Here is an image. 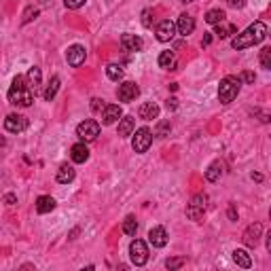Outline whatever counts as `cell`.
Returning a JSON list of instances; mask_svg holds the SVG:
<instances>
[{
    "mask_svg": "<svg viewBox=\"0 0 271 271\" xmlns=\"http://www.w3.org/2000/svg\"><path fill=\"white\" fill-rule=\"evenodd\" d=\"M265 36H267V24L265 22H255L231 41V47L242 51V49H248V47H255V45L263 43Z\"/></svg>",
    "mask_w": 271,
    "mask_h": 271,
    "instance_id": "1",
    "label": "cell"
},
{
    "mask_svg": "<svg viewBox=\"0 0 271 271\" xmlns=\"http://www.w3.org/2000/svg\"><path fill=\"white\" fill-rule=\"evenodd\" d=\"M34 96L36 94H34V89L30 87V83L26 81V77H15L13 79V85L9 89V102L13 106H24V108H28V106H32Z\"/></svg>",
    "mask_w": 271,
    "mask_h": 271,
    "instance_id": "2",
    "label": "cell"
},
{
    "mask_svg": "<svg viewBox=\"0 0 271 271\" xmlns=\"http://www.w3.org/2000/svg\"><path fill=\"white\" fill-rule=\"evenodd\" d=\"M240 89H242V81L238 77H225L219 85V100L221 104H231L240 96Z\"/></svg>",
    "mask_w": 271,
    "mask_h": 271,
    "instance_id": "3",
    "label": "cell"
},
{
    "mask_svg": "<svg viewBox=\"0 0 271 271\" xmlns=\"http://www.w3.org/2000/svg\"><path fill=\"white\" fill-rule=\"evenodd\" d=\"M151 144H153V132L149 130V128H140V130H136V134H134V138H132V149L136 151V153H147L149 149H151Z\"/></svg>",
    "mask_w": 271,
    "mask_h": 271,
    "instance_id": "4",
    "label": "cell"
},
{
    "mask_svg": "<svg viewBox=\"0 0 271 271\" xmlns=\"http://www.w3.org/2000/svg\"><path fill=\"white\" fill-rule=\"evenodd\" d=\"M206 206H208V197L206 195H195L191 197V202L187 206V216L191 221L200 223L204 219V212H206Z\"/></svg>",
    "mask_w": 271,
    "mask_h": 271,
    "instance_id": "5",
    "label": "cell"
},
{
    "mask_svg": "<svg viewBox=\"0 0 271 271\" xmlns=\"http://www.w3.org/2000/svg\"><path fill=\"white\" fill-rule=\"evenodd\" d=\"M77 136L83 140V142H92L100 136V123L94 121V119H85L83 123L77 125Z\"/></svg>",
    "mask_w": 271,
    "mask_h": 271,
    "instance_id": "6",
    "label": "cell"
},
{
    "mask_svg": "<svg viewBox=\"0 0 271 271\" xmlns=\"http://www.w3.org/2000/svg\"><path fill=\"white\" fill-rule=\"evenodd\" d=\"M130 259H132V263L136 267L147 265V261H149V248H147V244H144L142 240H134L130 244Z\"/></svg>",
    "mask_w": 271,
    "mask_h": 271,
    "instance_id": "7",
    "label": "cell"
},
{
    "mask_svg": "<svg viewBox=\"0 0 271 271\" xmlns=\"http://www.w3.org/2000/svg\"><path fill=\"white\" fill-rule=\"evenodd\" d=\"M85 58H87V49L83 45H72L68 47L66 51V62L72 66V68H79L85 64Z\"/></svg>",
    "mask_w": 271,
    "mask_h": 271,
    "instance_id": "8",
    "label": "cell"
},
{
    "mask_svg": "<svg viewBox=\"0 0 271 271\" xmlns=\"http://www.w3.org/2000/svg\"><path fill=\"white\" fill-rule=\"evenodd\" d=\"M5 130L9 134H22V132L28 130V119L24 115H15L13 113V115H9L5 119Z\"/></svg>",
    "mask_w": 271,
    "mask_h": 271,
    "instance_id": "9",
    "label": "cell"
},
{
    "mask_svg": "<svg viewBox=\"0 0 271 271\" xmlns=\"http://www.w3.org/2000/svg\"><path fill=\"white\" fill-rule=\"evenodd\" d=\"M117 96H119L121 102H134L140 96V87L136 83H132V81H125V83L119 85Z\"/></svg>",
    "mask_w": 271,
    "mask_h": 271,
    "instance_id": "10",
    "label": "cell"
},
{
    "mask_svg": "<svg viewBox=\"0 0 271 271\" xmlns=\"http://www.w3.org/2000/svg\"><path fill=\"white\" fill-rule=\"evenodd\" d=\"M176 36V24L170 22V20H164L159 26H157V41L161 43H170Z\"/></svg>",
    "mask_w": 271,
    "mask_h": 271,
    "instance_id": "11",
    "label": "cell"
},
{
    "mask_svg": "<svg viewBox=\"0 0 271 271\" xmlns=\"http://www.w3.org/2000/svg\"><path fill=\"white\" fill-rule=\"evenodd\" d=\"M261 233H263V225L261 223H255V225H250L246 231H244V244L248 248H257L259 240H261Z\"/></svg>",
    "mask_w": 271,
    "mask_h": 271,
    "instance_id": "12",
    "label": "cell"
},
{
    "mask_svg": "<svg viewBox=\"0 0 271 271\" xmlns=\"http://www.w3.org/2000/svg\"><path fill=\"white\" fill-rule=\"evenodd\" d=\"M121 117H123V111H121L119 104H106V106H104V111H102V123H104V125H113V123H117Z\"/></svg>",
    "mask_w": 271,
    "mask_h": 271,
    "instance_id": "13",
    "label": "cell"
},
{
    "mask_svg": "<svg viewBox=\"0 0 271 271\" xmlns=\"http://www.w3.org/2000/svg\"><path fill=\"white\" fill-rule=\"evenodd\" d=\"M121 47L125 49V51H142L144 49V41L140 39V36H136V34H123L121 36Z\"/></svg>",
    "mask_w": 271,
    "mask_h": 271,
    "instance_id": "14",
    "label": "cell"
},
{
    "mask_svg": "<svg viewBox=\"0 0 271 271\" xmlns=\"http://www.w3.org/2000/svg\"><path fill=\"white\" fill-rule=\"evenodd\" d=\"M149 242L155 246V248H164L168 244V231L164 227H153L149 231Z\"/></svg>",
    "mask_w": 271,
    "mask_h": 271,
    "instance_id": "15",
    "label": "cell"
},
{
    "mask_svg": "<svg viewBox=\"0 0 271 271\" xmlns=\"http://www.w3.org/2000/svg\"><path fill=\"white\" fill-rule=\"evenodd\" d=\"M176 30H178V34H183V36L193 34V30H195V20H193V17H191L189 13H183V15L178 17Z\"/></svg>",
    "mask_w": 271,
    "mask_h": 271,
    "instance_id": "16",
    "label": "cell"
},
{
    "mask_svg": "<svg viewBox=\"0 0 271 271\" xmlns=\"http://www.w3.org/2000/svg\"><path fill=\"white\" fill-rule=\"evenodd\" d=\"M138 115H140V119H144V121H153V119L159 117V106H157L155 102H144V104L138 108Z\"/></svg>",
    "mask_w": 271,
    "mask_h": 271,
    "instance_id": "17",
    "label": "cell"
},
{
    "mask_svg": "<svg viewBox=\"0 0 271 271\" xmlns=\"http://www.w3.org/2000/svg\"><path fill=\"white\" fill-rule=\"evenodd\" d=\"M70 157L75 164H85V161L89 159V149H87V144L85 142H79L75 144V147L70 149Z\"/></svg>",
    "mask_w": 271,
    "mask_h": 271,
    "instance_id": "18",
    "label": "cell"
},
{
    "mask_svg": "<svg viewBox=\"0 0 271 271\" xmlns=\"http://www.w3.org/2000/svg\"><path fill=\"white\" fill-rule=\"evenodd\" d=\"M134 130H136V121H134V117H121V119H119V136H121V138L132 136Z\"/></svg>",
    "mask_w": 271,
    "mask_h": 271,
    "instance_id": "19",
    "label": "cell"
},
{
    "mask_svg": "<svg viewBox=\"0 0 271 271\" xmlns=\"http://www.w3.org/2000/svg\"><path fill=\"white\" fill-rule=\"evenodd\" d=\"M51 210H56V200H53L51 195H41L39 200H36V212H39V214H47Z\"/></svg>",
    "mask_w": 271,
    "mask_h": 271,
    "instance_id": "20",
    "label": "cell"
},
{
    "mask_svg": "<svg viewBox=\"0 0 271 271\" xmlns=\"http://www.w3.org/2000/svg\"><path fill=\"white\" fill-rule=\"evenodd\" d=\"M223 170H225V166H223V161H214V164L206 170V180L208 183H216V180H221V176H223Z\"/></svg>",
    "mask_w": 271,
    "mask_h": 271,
    "instance_id": "21",
    "label": "cell"
},
{
    "mask_svg": "<svg viewBox=\"0 0 271 271\" xmlns=\"http://www.w3.org/2000/svg\"><path fill=\"white\" fill-rule=\"evenodd\" d=\"M159 68H164V70H174L176 68V56H174V51H161V56H159Z\"/></svg>",
    "mask_w": 271,
    "mask_h": 271,
    "instance_id": "22",
    "label": "cell"
},
{
    "mask_svg": "<svg viewBox=\"0 0 271 271\" xmlns=\"http://www.w3.org/2000/svg\"><path fill=\"white\" fill-rule=\"evenodd\" d=\"M72 180H75V168L68 166V164L60 166V170H58V183L68 185V183H72Z\"/></svg>",
    "mask_w": 271,
    "mask_h": 271,
    "instance_id": "23",
    "label": "cell"
},
{
    "mask_svg": "<svg viewBox=\"0 0 271 271\" xmlns=\"http://www.w3.org/2000/svg\"><path fill=\"white\" fill-rule=\"evenodd\" d=\"M219 39H229L231 34H238V28L233 26V24H227V22H221V24H216V32H214Z\"/></svg>",
    "mask_w": 271,
    "mask_h": 271,
    "instance_id": "24",
    "label": "cell"
},
{
    "mask_svg": "<svg viewBox=\"0 0 271 271\" xmlns=\"http://www.w3.org/2000/svg\"><path fill=\"white\" fill-rule=\"evenodd\" d=\"M233 261H236L240 267H244V269L252 267V259H250V255L246 250H233Z\"/></svg>",
    "mask_w": 271,
    "mask_h": 271,
    "instance_id": "25",
    "label": "cell"
},
{
    "mask_svg": "<svg viewBox=\"0 0 271 271\" xmlns=\"http://www.w3.org/2000/svg\"><path fill=\"white\" fill-rule=\"evenodd\" d=\"M41 79H43V75H41V68L32 66V68L28 70V77H26V81H28V83H30V87L34 89V94H36V87L41 85Z\"/></svg>",
    "mask_w": 271,
    "mask_h": 271,
    "instance_id": "26",
    "label": "cell"
},
{
    "mask_svg": "<svg viewBox=\"0 0 271 271\" xmlns=\"http://www.w3.org/2000/svg\"><path fill=\"white\" fill-rule=\"evenodd\" d=\"M58 89H60V77H53V79L49 81L47 89H45V94H43V98H45L47 102H51L53 98L58 96Z\"/></svg>",
    "mask_w": 271,
    "mask_h": 271,
    "instance_id": "27",
    "label": "cell"
},
{
    "mask_svg": "<svg viewBox=\"0 0 271 271\" xmlns=\"http://www.w3.org/2000/svg\"><path fill=\"white\" fill-rule=\"evenodd\" d=\"M225 11H221V9H212V11H208L206 13V24H210V26H216V24H221V22H225Z\"/></svg>",
    "mask_w": 271,
    "mask_h": 271,
    "instance_id": "28",
    "label": "cell"
},
{
    "mask_svg": "<svg viewBox=\"0 0 271 271\" xmlns=\"http://www.w3.org/2000/svg\"><path fill=\"white\" fill-rule=\"evenodd\" d=\"M106 77L111 79V81H121L123 79V68L121 66H117V64H108L106 66Z\"/></svg>",
    "mask_w": 271,
    "mask_h": 271,
    "instance_id": "29",
    "label": "cell"
},
{
    "mask_svg": "<svg viewBox=\"0 0 271 271\" xmlns=\"http://www.w3.org/2000/svg\"><path fill=\"white\" fill-rule=\"evenodd\" d=\"M136 231H138V223H136V216H128V219L123 221V233L125 236H136Z\"/></svg>",
    "mask_w": 271,
    "mask_h": 271,
    "instance_id": "30",
    "label": "cell"
},
{
    "mask_svg": "<svg viewBox=\"0 0 271 271\" xmlns=\"http://www.w3.org/2000/svg\"><path fill=\"white\" fill-rule=\"evenodd\" d=\"M170 130H172L170 121H159L157 130H155V136H159V138H166V136H170Z\"/></svg>",
    "mask_w": 271,
    "mask_h": 271,
    "instance_id": "31",
    "label": "cell"
},
{
    "mask_svg": "<svg viewBox=\"0 0 271 271\" xmlns=\"http://www.w3.org/2000/svg\"><path fill=\"white\" fill-rule=\"evenodd\" d=\"M261 66H263L265 70L271 68V47H263V49H261Z\"/></svg>",
    "mask_w": 271,
    "mask_h": 271,
    "instance_id": "32",
    "label": "cell"
},
{
    "mask_svg": "<svg viewBox=\"0 0 271 271\" xmlns=\"http://www.w3.org/2000/svg\"><path fill=\"white\" fill-rule=\"evenodd\" d=\"M36 17H39V9L28 7V9L24 11V20H22V24H30L32 20H36Z\"/></svg>",
    "mask_w": 271,
    "mask_h": 271,
    "instance_id": "33",
    "label": "cell"
},
{
    "mask_svg": "<svg viewBox=\"0 0 271 271\" xmlns=\"http://www.w3.org/2000/svg\"><path fill=\"white\" fill-rule=\"evenodd\" d=\"M85 3H87V0H64L66 9H70V11H77V9H81Z\"/></svg>",
    "mask_w": 271,
    "mask_h": 271,
    "instance_id": "34",
    "label": "cell"
},
{
    "mask_svg": "<svg viewBox=\"0 0 271 271\" xmlns=\"http://www.w3.org/2000/svg\"><path fill=\"white\" fill-rule=\"evenodd\" d=\"M183 265H185V259H168L166 261V267L168 269H180Z\"/></svg>",
    "mask_w": 271,
    "mask_h": 271,
    "instance_id": "35",
    "label": "cell"
},
{
    "mask_svg": "<svg viewBox=\"0 0 271 271\" xmlns=\"http://www.w3.org/2000/svg\"><path fill=\"white\" fill-rule=\"evenodd\" d=\"M104 106H106V104H104V100H100V98H94V100H92V108H94V113H102V111H104Z\"/></svg>",
    "mask_w": 271,
    "mask_h": 271,
    "instance_id": "36",
    "label": "cell"
},
{
    "mask_svg": "<svg viewBox=\"0 0 271 271\" xmlns=\"http://www.w3.org/2000/svg\"><path fill=\"white\" fill-rule=\"evenodd\" d=\"M227 5L233 9H244L246 7V0H227Z\"/></svg>",
    "mask_w": 271,
    "mask_h": 271,
    "instance_id": "37",
    "label": "cell"
},
{
    "mask_svg": "<svg viewBox=\"0 0 271 271\" xmlns=\"http://www.w3.org/2000/svg\"><path fill=\"white\" fill-rule=\"evenodd\" d=\"M242 79L248 83V85H252V83H255L257 81V77H255V72H244V75H242Z\"/></svg>",
    "mask_w": 271,
    "mask_h": 271,
    "instance_id": "38",
    "label": "cell"
},
{
    "mask_svg": "<svg viewBox=\"0 0 271 271\" xmlns=\"http://www.w3.org/2000/svg\"><path fill=\"white\" fill-rule=\"evenodd\" d=\"M227 214H229V221H238V210H236V206H233V204L229 206V212Z\"/></svg>",
    "mask_w": 271,
    "mask_h": 271,
    "instance_id": "39",
    "label": "cell"
},
{
    "mask_svg": "<svg viewBox=\"0 0 271 271\" xmlns=\"http://www.w3.org/2000/svg\"><path fill=\"white\" fill-rule=\"evenodd\" d=\"M5 202H7V206H15V202H17V197H15L13 193H9V195H5Z\"/></svg>",
    "mask_w": 271,
    "mask_h": 271,
    "instance_id": "40",
    "label": "cell"
},
{
    "mask_svg": "<svg viewBox=\"0 0 271 271\" xmlns=\"http://www.w3.org/2000/svg\"><path fill=\"white\" fill-rule=\"evenodd\" d=\"M149 17H151V11H144V20H142V24L147 26V28L151 26V20H149Z\"/></svg>",
    "mask_w": 271,
    "mask_h": 271,
    "instance_id": "41",
    "label": "cell"
},
{
    "mask_svg": "<svg viewBox=\"0 0 271 271\" xmlns=\"http://www.w3.org/2000/svg\"><path fill=\"white\" fill-rule=\"evenodd\" d=\"M176 102H178L176 98H172V100H168V108H176Z\"/></svg>",
    "mask_w": 271,
    "mask_h": 271,
    "instance_id": "42",
    "label": "cell"
},
{
    "mask_svg": "<svg viewBox=\"0 0 271 271\" xmlns=\"http://www.w3.org/2000/svg\"><path fill=\"white\" fill-rule=\"evenodd\" d=\"M210 43H212V36L206 34V36H204V45H210Z\"/></svg>",
    "mask_w": 271,
    "mask_h": 271,
    "instance_id": "43",
    "label": "cell"
},
{
    "mask_svg": "<svg viewBox=\"0 0 271 271\" xmlns=\"http://www.w3.org/2000/svg\"><path fill=\"white\" fill-rule=\"evenodd\" d=\"M252 178H255L257 183H261V180H263V174H252Z\"/></svg>",
    "mask_w": 271,
    "mask_h": 271,
    "instance_id": "44",
    "label": "cell"
},
{
    "mask_svg": "<svg viewBox=\"0 0 271 271\" xmlns=\"http://www.w3.org/2000/svg\"><path fill=\"white\" fill-rule=\"evenodd\" d=\"M267 250H271V233L267 236Z\"/></svg>",
    "mask_w": 271,
    "mask_h": 271,
    "instance_id": "45",
    "label": "cell"
},
{
    "mask_svg": "<svg viewBox=\"0 0 271 271\" xmlns=\"http://www.w3.org/2000/svg\"><path fill=\"white\" fill-rule=\"evenodd\" d=\"M5 147V138H0V149H3Z\"/></svg>",
    "mask_w": 271,
    "mask_h": 271,
    "instance_id": "46",
    "label": "cell"
},
{
    "mask_svg": "<svg viewBox=\"0 0 271 271\" xmlns=\"http://www.w3.org/2000/svg\"><path fill=\"white\" fill-rule=\"evenodd\" d=\"M180 3H183V5H189V3H193V0H180Z\"/></svg>",
    "mask_w": 271,
    "mask_h": 271,
    "instance_id": "47",
    "label": "cell"
}]
</instances>
